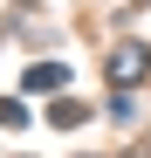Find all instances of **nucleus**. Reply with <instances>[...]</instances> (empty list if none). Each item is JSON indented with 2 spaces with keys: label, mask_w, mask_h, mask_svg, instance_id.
<instances>
[{
  "label": "nucleus",
  "mask_w": 151,
  "mask_h": 158,
  "mask_svg": "<svg viewBox=\"0 0 151 158\" xmlns=\"http://www.w3.org/2000/svg\"><path fill=\"white\" fill-rule=\"evenodd\" d=\"M144 62H151V55L131 41V48H117V55H110V76H117V83H131V76H144Z\"/></svg>",
  "instance_id": "nucleus-1"
}]
</instances>
